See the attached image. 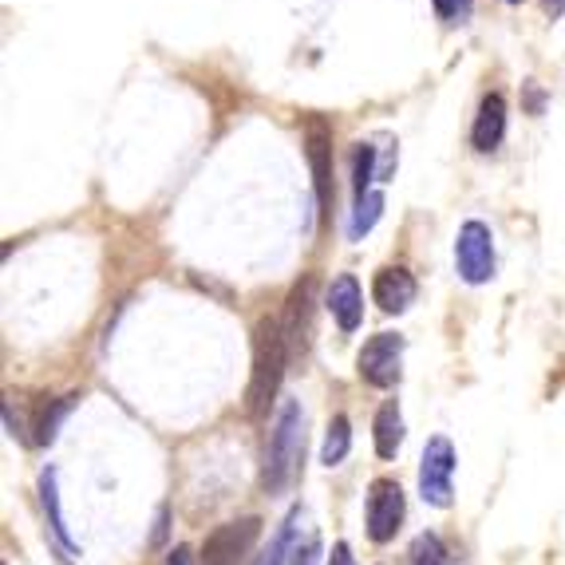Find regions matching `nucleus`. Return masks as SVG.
I'll list each match as a JSON object with an SVG mask.
<instances>
[{
  "label": "nucleus",
  "mask_w": 565,
  "mask_h": 565,
  "mask_svg": "<svg viewBox=\"0 0 565 565\" xmlns=\"http://www.w3.org/2000/svg\"><path fill=\"white\" fill-rule=\"evenodd\" d=\"M305 459V412L297 399H281L265 439V459H262V487L265 494H281L292 487V479L301 475Z\"/></svg>",
  "instance_id": "obj_1"
},
{
  "label": "nucleus",
  "mask_w": 565,
  "mask_h": 565,
  "mask_svg": "<svg viewBox=\"0 0 565 565\" xmlns=\"http://www.w3.org/2000/svg\"><path fill=\"white\" fill-rule=\"evenodd\" d=\"M285 364H289V337L281 317H262L254 329V376L245 387V412L265 415L281 392Z\"/></svg>",
  "instance_id": "obj_2"
},
{
  "label": "nucleus",
  "mask_w": 565,
  "mask_h": 565,
  "mask_svg": "<svg viewBox=\"0 0 565 565\" xmlns=\"http://www.w3.org/2000/svg\"><path fill=\"white\" fill-rule=\"evenodd\" d=\"M419 499L435 510H447L455 499V447L444 435L427 439L424 447V459H419Z\"/></svg>",
  "instance_id": "obj_3"
},
{
  "label": "nucleus",
  "mask_w": 565,
  "mask_h": 565,
  "mask_svg": "<svg viewBox=\"0 0 565 565\" xmlns=\"http://www.w3.org/2000/svg\"><path fill=\"white\" fill-rule=\"evenodd\" d=\"M356 372L364 384L392 387L404 372V337L399 332H376L356 356Z\"/></svg>",
  "instance_id": "obj_4"
},
{
  "label": "nucleus",
  "mask_w": 565,
  "mask_h": 565,
  "mask_svg": "<svg viewBox=\"0 0 565 565\" xmlns=\"http://www.w3.org/2000/svg\"><path fill=\"white\" fill-rule=\"evenodd\" d=\"M455 265L467 285H487L494 277V237L482 222H462L455 237Z\"/></svg>",
  "instance_id": "obj_5"
},
{
  "label": "nucleus",
  "mask_w": 565,
  "mask_h": 565,
  "mask_svg": "<svg viewBox=\"0 0 565 565\" xmlns=\"http://www.w3.org/2000/svg\"><path fill=\"white\" fill-rule=\"evenodd\" d=\"M404 490H399L396 479H376L372 487H367V502H364V522H367V537L372 542H392L399 530V522H404Z\"/></svg>",
  "instance_id": "obj_6"
},
{
  "label": "nucleus",
  "mask_w": 565,
  "mask_h": 565,
  "mask_svg": "<svg viewBox=\"0 0 565 565\" xmlns=\"http://www.w3.org/2000/svg\"><path fill=\"white\" fill-rule=\"evenodd\" d=\"M257 534H262V519L226 522V526H217L214 534L206 537L202 557H206V565H237L249 550H254Z\"/></svg>",
  "instance_id": "obj_7"
},
{
  "label": "nucleus",
  "mask_w": 565,
  "mask_h": 565,
  "mask_svg": "<svg viewBox=\"0 0 565 565\" xmlns=\"http://www.w3.org/2000/svg\"><path fill=\"white\" fill-rule=\"evenodd\" d=\"M305 147H309V167H312V182H317V199H321V210L329 214L332 206V135L321 119L309 122V135H305Z\"/></svg>",
  "instance_id": "obj_8"
},
{
  "label": "nucleus",
  "mask_w": 565,
  "mask_h": 565,
  "mask_svg": "<svg viewBox=\"0 0 565 565\" xmlns=\"http://www.w3.org/2000/svg\"><path fill=\"white\" fill-rule=\"evenodd\" d=\"M415 292H419V285H415V277L407 274V269H399V265H387V269H380L376 281H372V301H376L384 312L412 309Z\"/></svg>",
  "instance_id": "obj_9"
},
{
  "label": "nucleus",
  "mask_w": 565,
  "mask_h": 565,
  "mask_svg": "<svg viewBox=\"0 0 565 565\" xmlns=\"http://www.w3.org/2000/svg\"><path fill=\"white\" fill-rule=\"evenodd\" d=\"M324 305H329V312L337 317V324L344 332H356L360 321H364V292H360V281L352 274H340L337 281L329 285Z\"/></svg>",
  "instance_id": "obj_10"
},
{
  "label": "nucleus",
  "mask_w": 565,
  "mask_h": 565,
  "mask_svg": "<svg viewBox=\"0 0 565 565\" xmlns=\"http://www.w3.org/2000/svg\"><path fill=\"white\" fill-rule=\"evenodd\" d=\"M502 135H507V99H502L499 92H490L482 95V104H479V119H475V151H494L502 142Z\"/></svg>",
  "instance_id": "obj_11"
},
{
  "label": "nucleus",
  "mask_w": 565,
  "mask_h": 565,
  "mask_svg": "<svg viewBox=\"0 0 565 565\" xmlns=\"http://www.w3.org/2000/svg\"><path fill=\"white\" fill-rule=\"evenodd\" d=\"M40 507H44L47 526H52V534H56L60 546H64L67 554H79V542H76L72 534H67L64 507H60V475H56V467H47V471H40Z\"/></svg>",
  "instance_id": "obj_12"
},
{
  "label": "nucleus",
  "mask_w": 565,
  "mask_h": 565,
  "mask_svg": "<svg viewBox=\"0 0 565 565\" xmlns=\"http://www.w3.org/2000/svg\"><path fill=\"white\" fill-rule=\"evenodd\" d=\"M285 337H289V349H305L309 344L312 329V277H305L297 289L289 292V309H285Z\"/></svg>",
  "instance_id": "obj_13"
},
{
  "label": "nucleus",
  "mask_w": 565,
  "mask_h": 565,
  "mask_svg": "<svg viewBox=\"0 0 565 565\" xmlns=\"http://www.w3.org/2000/svg\"><path fill=\"white\" fill-rule=\"evenodd\" d=\"M372 435H376V455H380V459H396L399 447H404V415H399L396 399H387V404L376 412Z\"/></svg>",
  "instance_id": "obj_14"
},
{
  "label": "nucleus",
  "mask_w": 565,
  "mask_h": 565,
  "mask_svg": "<svg viewBox=\"0 0 565 565\" xmlns=\"http://www.w3.org/2000/svg\"><path fill=\"white\" fill-rule=\"evenodd\" d=\"M297 522H301V507L289 510V519L277 526V534L269 537V546L254 557V565H289L292 550H297Z\"/></svg>",
  "instance_id": "obj_15"
},
{
  "label": "nucleus",
  "mask_w": 565,
  "mask_h": 565,
  "mask_svg": "<svg viewBox=\"0 0 565 565\" xmlns=\"http://www.w3.org/2000/svg\"><path fill=\"white\" fill-rule=\"evenodd\" d=\"M352 451V424L349 415H332L329 431H324V444H321V462L324 467H340V462L349 459Z\"/></svg>",
  "instance_id": "obj_16"
},
{
  "label": "nucleus",
  "mask_w": 565,
  "mask_h": 565,
  "mask_svg": "<svg viewBox=\"0 0 565 565\" xmlns=\"http://www.w3.org/2000/svg\"><path fill=\"white\" fill-rule=\"evenodd\" d=\"M79 404V396H60V399H47V407L40 412V419H36V439L40 447H47V444H56V435H60V424L67 419V412Z\"/></svg>",
  "instance_id": "obj_17"
},
{
  "label": "nucleus",
  "mask_w": 565,
  "mask_h": 565,
  "mask_svg": "<svg viewBox=\"0 0 565 565\" xmlns=\"http://www.w3.org/2000/svg\"><path fill=\"white\" fill-rule=\"evenodd\" d=\"M372 179H380L376 147L372 142H356V154H352V190H356V199L372 194Z\"/></svg>",
  "instance_id": "obj_18"
},
{
  "label": "nucleus",
  "mask_w": 565,
  "mask_h": 565,
  "mask_svg": "<svg viewBox=\"0 0 565 565\" xmlns=\"http://www.w3.org/2000/svg\"><path fill=\"white\" fill-rule=\"evenodd\" d=\"M380 214H384V194H380V190H372V194L356 199V210H352V222H349V237H352V242H360L367 230L376 226Z\"/></svg>",
  "instance_id": "obj_19"
},
{
  "label": "nucleus",
  "mask_w": 565,
  "mask_h": 565,
  "mask_svg": "<svg viewBox=\"0 0 565 565\" xmlns=\"http://www.w3.org/2000/svg\"><path fill=\"white\" fill-rule=\"evenodd\" d=\"M407 565H447V550L439 542V534H419L412 542V554H407Z\"/></svg>",
  "instance_id": "obj_20"
},
{
  "label": "nucleus",
  "mask_w": 565,
  "mask_h": 565,
  "mask_svg": "<svg viewBox=\"0 0 565 565\" xmlns=\"http://www.w3.org/2000/svg\"><path fill=\"white\" fill-rule=\"evenodd\" d=\"M289 565H321V537L309 534L305 542H297V550H292V562Z\"/></svg>",
  "instance_id": "obj_21"
},
{
  "label": "nucleus",
  "mask_w": 565,
  "mask_h": 565,
  "mask_svg": "<svg viewBox=\"0 0 565 565\" xmlns=\"http://www.w3.org/2000/svg\"><path fill=\"white\" fill-rule=\"evenodd\" d=\"M167 565H199V557H194V550L190 546H174L167 557Z\"/></svg>",
  "instance_id": "obj_22"
},
{
  "label": "nucleus",
  "mask_w": 565,
  "mask_h": 565,
  "mask_svg": "<svg viewBox=\"0 0 565 565\" xmlns=\"http://www.w3.org/2000/svg\"><path fill=\"white\" fill-rule=\"evenodd\" d=\"M329 565H356V562H352V546H349V542H337V546H332Z\"/></svg>",
  "instance_id": "obj_23"
},
{
  "label": "nucleus",
  "mask_w": 565,
  "mask_h": 565,
  "mask_svg": "<svg viewBox=\"0 0 565 565\" xmlns=\"http://www.w3.org/2000/svg\"><path fill=\"white\" fill-rule=\"evenodd\" d=\"M459 4L462 0H435V12H439V17H455V12H459Z\"/></svg>",
  "instance_id": "obj_24"
},
{
  "label": "nucleus",
  "mask_w": 565,
  "mask_h": 565,
  "mask_svg": "<svg viewBox=\"0 0 565 565\" xmlns=\"http://www.w3.org/2000/svg\"><path fill=\"white\" fill-rule=\"evenodd\" d=\"M542 9H546L550 17H562V12H565V0H542Z\"/></svg>",
  "instance_id": "obj_25"
},
{
  "label": "nucleus",
  "mask_w": 565,
  "mask_h": 565,
  "mask_svg": "<svg viewBox=\"0 0 565 565\" xmlns=\"http://www.w3.org/2000/svg\"><path fill=\"white\" fill-rule=\"evenodd\" d=\"M507 4H522V0H507Z\"/></svg>",
  "instance_id": "obj_26"
}]
</instances>
